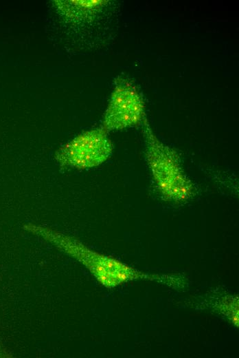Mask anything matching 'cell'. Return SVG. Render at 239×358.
Wrapping results in <instances>:
<instances>
[{
    "label": "cell",
    "mask_w": 239,
    "mask_h": 358,
    "mask_svg": "<svg viewBox=\"0 0 239 358\" xmlns=\"http://www.w3.org/2000/svg\"><path fill=\"white\" fill-rule=\"evenodd\" d=\"M24 229L78 260L106 288H114L137 279L159 282L163 280V276L140 272L112 257L92 251L78 240L50 228L29 223L24 225Z\"/></svg>",
    "instance_id": "1"
},
{
    "label": "cell",
    "mask_w": 239,
    "mask_h": 358,
    "mask_svg": "<svg viewBox=\"0 0 239 358\" xmlns=\"http://www.w3.org/2000/svg\"><path fill=\"white\" fill-rule=\"evenodd\" d=\"M143 133L146 162L161 195L174 202L188 200L193 195L194 186L177 151L156 136L146 117L143 120Z\"/></svg>",
    "instance_id": "2"
},
{
    "label": "cell",
    "mask_w": 239,
    "mask_h": 358,
    "mask_svg": "<svg viewBox=\"0 0 239 358\" xmlns=\"http://www.w3.org/2000/svg\"><path fill=\"white\" fill-rule=\"evenodd\" d=\"M113 150L107 131L102 127L92 129L62 145L56 152L55 160L65 168L86 169L104 162L112 155Z\"/></svg>",
    "instance_id": "3"
},
{
    "label": "cell",
    "mask_w": 239,
    "mask_h": 358,
    "mask_svg": "<svg viewBox=\"0 0 239 358\" xmlns=\"http://www.w3.org/2000/svg\"><path fill=\"white\" fill-rule=\"evenodd\" d=\"M145 118V104L136 86L124 78H117L102 128L107 132L122 129L139 124Z\"/></svg>",
    "instance_id": "4"
},
{
    "label": "cell",
    "mask_w": 239,
    "mask_h": 358,
    "mask_svg": "<svg viewBox=\"0 0 239 358\" xmlns=\"http://www.w3.org/2000/svg\"><path fill=\"white\" fill-rule=\"evenodd\" d=\"M213 304L214 310L226 317L236 327H238V297L230 295L221 296Z\"/></svg>",
    "instance_id": "5"
}]
</instances>
